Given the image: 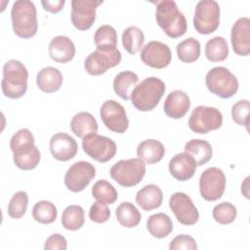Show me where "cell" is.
<instances>
[{
  "label": "cell",
  "mask_w": 250,
  "mask_h": 250,
  "mask_svg": "<svg viewBox=\"0 0 250 250\" xmlns=\"http://www.w3.org/2000/svg\"><path fill=\"white\" fill-rule=\"evenodd\" d=\"M155 20L166 35L171 38L183 36L188 29L187 20L173 0L156 2Z\"/></svg>",
  "instance_id": "1"
},
{
  "label": "cell",
  "mask_w": 250,
  "mask_h": 250,
  "mask_svg": "<svg viewBox=\"0 0 250 250\" xmlns=\"http://www.w3.org/2000/svg\"><path fill=\"white\" fill-rule=\"evenodd\" d=\"M165 90V84L161 79L147 77L133 89L131 103L140 111H150L159 104Z\"/></svg>",
  "instance_id": "2"
},
{
  "label": "cell",
  "mask_w": 250,
  "mask_h": 250,
  "mask_svg": "<svg viewBox=\"0 0 250 250\" xmlns=\"http://www.w3.org/2000/svg\"><path fill=\"white\" fill-rule=\"evenodd\" d=\"M11 20L13 30L21 38L33 37L38 29L37 12L33 2L28 0H18L14 2L11 9Z\"/></svg>",
  "instance_id": "3"
},
{
  "label": "cell",
  "mask_w": 250,
  "mask_h": 250,
  "mask_svg": "<svg viewBox=\"0 0 250 250\" xmlns=\"http://www.w3.org/2000/svg\"><path fill=\"white\" fill-rule=\"evenodd\" d=\"M28 71L25 65L17 60H9L3 66L1 81L2 92L9 99H20L27 90Z\"/></svg>",
  "instance_id": "4"
},
{
  "label": "cell",
  "mask_w": 250,
  "mask_h": 250,
  "mask_svg": "<svg viewBox=\"0 0 250 250\" xmlns=\"http://www.w3.org/2000/svg\"><path fill=\"white\" fill-rule=\"evenodd\" d=\"M205 84L212 94L222 99L234 96L239 86L237 78L225 66L211 68L205 76Z\"/></svg>",
  "instance_id": "5"
},
{
  "label": "cell",
  "mask_w": 250,
  "mask_h": 250,
  "mask_svg": "<svg viewBox=\"0 0 250 250\" xmlns=\"http://www.w3.org/2000/svg\"><path fill=\"white\" fill-rule=\"evenodd\" d=\"M111 178L121 187L131 188L137 186L146 175V164L138 158L122 159L110 168Z\"/></svg>",
  "instance_id": "6"
},
{
  "label": "cell",
  "mask_w": 250,
  "mask_h": 250,
  "mask_svg": "<svg viewBox=\"0 0 250 250\" xmlns=\"http://www.w3.org/2000/svg\"><path fill=\"white\" fill-rule=\"evenodd\" d=\"M220 24V6L214 0L199 1L194 10L193 26L200 34H210Z\"/></svg>",
  "instance_id": "7"
},
{
  "label": "cell",
  "mask_w": 250,
  "mask_h": 250,
  "mask_svg": "<svg viewBox=\"0 0 250 250\" xmlns=\"http://www.w3.org/2000/svg\"><path fill=\"white\" fill-rule=\"evenodd\" d=\"M222 124L223 114L213 106L198 105L194 107L188 119L189 129L197 134H207L221 128Z\"/></svg>",
  "instance_id": "8"
},
{
  "label": "cell",
  "mask_w": 250,
  "mask_h": 250,
  "mask_svg": "<svg viewBox=\"0 0 250 250\" xmlns=\"http://www.w3.org/2000/svg\"><path fill=\"white\" fill-rule=\"evenodd\" d=\"M82 148L89 157L101 163L112 159L117 149L114 141L97 133L90 134L82 139Z\"/></svg>",
  "instance_id": "9"
},
{
  "label": "cell",
  "mask_w": 250,
  "mask_h": 250,
  "mask_svg": "<svg viewBox=\"0 0 250 250\" xmlns=\"http://www.w3.org/2000/svg\"><path fill=\"white\" fill-rule=\"evenodd\" d=\"M121 59V53L116 47L109 49H96L85 59L84 68L90 75H101L108 68L118 65Z\"/></svg>",
  "instance_id": "10"
},
{
  "label": "cell",
  "mask_w": 250,
  "mask_h": 250,
  "mask_svg": "<svg viewBox=\"0 0 250 250\" xmlns=\"http://www.w3.org/2000/svg\"><path fill=\"white\" fill-rule=\"evenodd\" d=\"M226 188V176L218 167H210L202 172L199 178V192L207 201L222 197Z\"/></svg>",
  "instance_id": "11"
},
{
  "label": "cell",
  "mask_w": 250,
  "mask_h": 250,
  "mask_svg": "<svg viewBox=\"0 0 250 250\" xmlns=\"http://www.w3.org/2000/svg\"><path fill=\"white\" fill-rule=\"evenodd\" d=\"M100 116L104 126L114 133L122 134L129 127V120L124 106L114 100H107L102 104Z\"/></svg>",
  "instance_id": "12"
},
{
  "label": "cell",
  "mask_w": 250,
  "mask_h": 250,
  "mask_svg": "<svg viewBox=\"0 0 250 250\" xmlns=\"http://www.w3.org/2000/svg\"><path fill=\"white\" fill-rule=\"evenodd\" d=\"M96 176L94 165L87 161L73 163L65 172L64 185L72 192H79L89 186Z\"/></svg>",
  "instance_id": "13"
},
{
  "label": "cell",
  "mask_w": 250,
  "mask_h": 250,
  "mask_svg": "<svg viewBox=\"0 0 250 250\" xmlns=\"http://www.w3.org/2000/svg\"><path fill=\"white\" fill-rule=\"evenodd\" d=\"M169 207L178 222L185 226H192L197 223L199 213L191 198L185 192H175L170 196Z\"/></svg>",
  "instance_id": "14"
},
{
  "label": "cell",
  "mask_w": 250,
  "mask_h": 250,
  "mask_svg": "<svg viewBox=\"0 0 250 250\" xmlns=\"http://www.w3.org/2000/svg\"><path fill=\"white\" fill-rule=\"evenodd\" d=\"M104 1L97 0H72L71 22L79 30L89 29L96 20V10Z\"/></svg>",
  "instance_id": "15"
},
{
  "label": "cell",
  "mask_w": 250,
  "mask_h": 250,
  "mask_svg": "<svg viewBox=\"0 0 250 250\" xmlns=\"http://www.w3.org/2000/svg\"><path fill=\"white\" fill-rule=\"evenodd\" d=\"M141 60L152 68L161 69L168 66L172 60V53L167 44L160 41H149L141 51Z\"/></svg>",
  "instance_id": "16"
},
{
  "label": "cell",
  "mask_w": 250,
  "mask_h": 250,
  "mask_svg": "<svg viewBox=\"0 0 250 250\" xmlns=\"http://www.w3.org/2000/svg\"><path fill=\"white\" fill-rule=\"evenodd\" d=\"M50 151L54 158L59 161L72 159L78 150L76 141L68 134L59 132L52 136L49 143Z\"/></svg>",
  "instance_id": "17"
},
{
  "label": "cell",
  "mask_w": 250,
  "mask_h": 250,
  "mask_svg": "<svg viewBox=\"0 0 250 250\" xmlns=\"http://www.w3.org/2000/svg\"><path fill=\"white\" fill-rule=\"evenodd\" d=\"M230 42L233 52L238 56L250 54V20L247 17L239 18L232 25Z\"/></svg>",
  "instance_id": "18"
},
{
  "label": "cell",
  "mask_w": 250,
  "mask_h": 250,
  "mask_svg": "<svg viewBox=\"0 0 250 250\" xmlns=\"http://www.w3.org/2000/svg\"><path fill=\"white\" fill-rule=\"evenodd\" d=\"M169 172L178 181L185 182L193 177L197 164L188 153L180 152L175 154L169 161Z\"/></svg>",
  "instance_id": "19"
},
{
  "label": "cell",
  "mask_w": 250,
  "mask_h": 250,
  "mask_svg": "<svg viewBox=\"0 0 250 250\" xmlns=\"http://www.w3.org/2000/svg\"><path fill=\"white\" fill-rule=\"evenodd\" d=\"M190 107V100L184 91L175 90L165 99L163 109L165 114L173 119L184 117Z\"/></svg>",
  "instance_id": "20"
},
{
  "label": "cell",
  "mask_w": 250,
  "mask_h": 250,
  "mask_svg": "<svg viewBox=\"0 0 250 250\" xmlns=\"http://www.w3.org/2000/svg\"><path fill=\"white\" fill-rule=\"evenodd\" d=\"M50 58L59 63L69 62L75 56V46L71 39L64 35L54 37L49 44Z\"/></svg>",
  "instance_id": "21"
},
{
  "label": "cell",
  "mask_w": 250,
  "mask_h": 250,
  "mask_svg": "<svg viewBox=\"0 0 250 250\" xmlns=\"http://www.w3.org/2000/svg\"><path fill=\"white\" fill-rule=\"evenodd\" d=\"M163 201V193L160 188L149 184L142 188L136 194L137 204L145 211H151L160 207Z\"/></svg>",
  "instance_id": "22"
},
{
  "label": "cell",
  "mask_w": 250,
  "mask_h": 250,
  "mask_svg": "<svg viewBox=\"0 0 250 250\" xmlns=\"http://www.w3.org/2000/svg\"><path fill=\"white\" fill-rule=\"evenodd\" d=\"M63 77L62 72L53 66H47L39 70L36 75V84L44 93H55L62 85Z\"/></svg>",
  "instance_id": "23"
},
{
  "label": "cell",
  "mask_w": 250,
  "mask_h": 250,
  "mask_svg": "<svg viewBox=\"0 0 250 250\" xmlns=\"http://www.w3.org/2000/svg\"><path fill=\"white\" fill-rule=\"evenodd\" d=\"M165 154V147L162 143L154 139H147L141 142L137 146V155L147 164L159 162Z\"/></svg>",
  "instance_id": "24"
},
{
  "label": "cell",
  "mask_w": 250,
  "mask_h": 250,
  "mask_svg": "<svg viewBox=\"0 0 250 250\" xmlns=\"http://www.w3.org/2000/svg\"><path fill=\"white\" fill-rule=\"evenodd\" d=\"M70 129L78 138H84L90 134L97 133L98 122L96 118L87 111L76 113L70 121Z\"/></svg>",
  "instance_id": "25"
},
{
  "label": "cell",
  "mask_w": 250,
  "mask_h": 250,
  "mask_svg": "<svg viewBox=\"0 0 250 250\" xmlns=\"http://www.w3.org/2000/svg\"><path fill=\"white\" fill-rule=\"evenodd\" d=\"M13 160L21 170L29 171L36 168L39 164L40 151L35 145L22 147L13 152Z\"/></svg>",
  "instance_id": "26"
},
{
  "label": "cell",
  "mask_w": 250,
  "mask_h": 250,
  "mask_svg": "<svg viewBox=\"0 0 250 250\" xmlns=\"http://www.w3.org/2000/svg\"><path fill=\"white\" fill-rule=\"evenodd\" d=\"M148 232L156 238H164L173 230V222L165 213H156L148 217L146 221Z\"/></svg>",
  "instance_id": "27"
},
{
  "label": "cell",
  "mask_w": 250,
  "mask_h": 250,
  "mask_svg": "<svg viewBox=\"0 0 250 250\" xmlns=\"http://www.w3.org/2000/svg\"><path fill=\"white\" fill-rule=\"evenodd\" d=\"M184 148L187 153L194 158L197 166L206 164L212 158V146L205 140L192 139L185 145Z\"/></svg>",
  "instance_id": "28"
},
{
  "label": "cell",
  "mask_w": 250,
  "mask_h": 250,
  "mask_svg": "<svg viewBox=\"0 0 250 250\" xmlns=\"http://www.w3.org/2000/svg\"><path fill=\"white\" fill-rule=\"evenodd\" d=\"M139 81L138 75L133 71H121L113 79V90L122 100H130L133 88Z\"/></svg>",
  "instance_id": "29"
},
{
  "label": "cell",
  "mask_w": 250,
  "mask_h": 250,
  "mask_svg": "<svg viewBox=\"0 0 250 250\" xmlns=\"http://www.w3.org/2000/svg\"><path fill=\"white\" fill-rule=\"evenodd\" d=\"M116 219L119 224L125 228L131 229L137 227L142 219L141 212L131 202H122L115 211Z\"/></svg>",
  "instance_id": "30"
},
{
  "label": "cell",
  "mask_w": 250,
  "mask_h": 250,
  "mask_svg": "<svg viewBox=\"0 0 250 250\" xmlns=\"http://www.w3.org/2000/svg\"><path fill=\"white\" fill-rule=\"evenodd\" d=\"M205 56L212 62L225 61L229 56L227 40L222 36H215L208 40L205 45Z\"/></svg>",
  "instance_id": "31"
},
{
  "label": "cell",
  "mask_w": 250,
  "mask_h": 250,
  "mask_svg": "<svg viewBox=\"0 0 250 250\" xmlns=\"http://www.w3.org/2000/svg\"><path fill=\"white\" fill-rule=\"evenodd\" d=\"M122 45L123 48L131 55L137 54L145 41V35L141 28L138 26H129L122 32Z\"/></svg>",
  "instance_id": "32"
},
{
  "label": "cell",
  "mask_w": 250,
  "mask_h": 250,
  "mask_svg": "<svg viewBox=\"0 0 250 250\" xmlns=\"http://www.w3.org/2000/svg\"><path fill=\"white\" fill-rule=\"evenodd\" d=\"M178 58L181 62L190 63L198 60L200 56V43L193 37L187 38L181 41L176 47Z\"/></svg>",
  "instance_id": "33"
},
{
  "label": "cell",
  "mask_w": 250,
  "mask_h": 250,
  "mask_svg": "<svg viewBox=\"0 0 250 250\" xmlns=\"http://www.w3.org/2000/svg\"><path fill=\"white\" fill-rule=\"evenodd\" d=\"M85 223L84 209L79 205L67 206L62 215V225L65 229L77 230Z\"/></svg>",
  "instance_id": "34"
},
{
  "label": "cell",
  "mask_w": 250,
  "mask_h": 250,
  "mask_svg": "<svg viewBox=\"0 0 250 250\" xmlns=\"http://www.w3.org/2000/svg\"><path fill=\"white\" fill-rule=\"evenodd\" d=\"M57 216V207L54 203L48 200L38 201L32 208V217L40 224H52L56 221Z\"/></svg>",
  "instance_id": "35"
},
{
  "label": "cell",
  "mask_w": 250,
  "mask_h": 250,
  "mask_svg": "<svg viewBox=\"0 0 250 250\" xmlns=\"http://www.w3.org/2000/svg\"><path fill=\"white\" fill-rule=\"evenodd\" d=\"M92 195L99 202L104 204H113L117 198L118 193L115 188L105 180L96 182L92 188Z\"/></svg>",
  "instance_id": "36"
},
{
  "label": "cell",
  "mask_w": 250,
  "mask_h": 250,
  "mask_svg": "<svg viewBox=\"0 0 250 250\" xmlns=\"http://www.w3.org/2000/svg\"><path fill=\"white\" fill-rule=\"evenodd\" d=\"M94 40L97 49L115 48L117 44V32L113 26L104 24L96 30Z\"/></svg>",
  "instance_id": "37"
},
{
  "label": "cell",
  "mask_w": 250,
  "mask_h": 250,
  "mask_svg": "<svg viewBox=\"0 0 250 250\" xmlns=\"http://www.w3.org/2000/svg\"><path fill=\"white\" fill-rule=\"evenodd\" d=\"M28 206V195L25 191L20 190L13 194L8 204V215L13 219L23 217Z\"/></svg>",
  "instance_id": "38"
},
{
  "label": "cell",
  "mask_w": 250,
  "mask_h": 250,
  "mask_svg": "<svg viewBox=\"0 0 250 250\" xmlns=\"http://www.w3.org/2000/svg\"><path fill=\"white\" fill-rule=\"evenodd\" d=\"M212 216L217 223L221 225H229L235 220L237 210L233 204L229 202H222L213 208Z\"/></svg>",
  "instance_id": "39"
},
{
  "label": "cell",
  "mask_w": 250,
  "mask_h": 250,
  "mask_svg": "<svg viewBox=\"0 0 250 250\" xmlns=\"http://www.w3.org/2000/svg\"><path fill=\"white\" fill-rule=\"evenodd\" d=\"M249 109L250 104L248 100H240L236 102L231 107L232 120L248 130L249 125Z\"/></svg>",
  "instance_id": "40"
},
{
  "label": "cell",
  "mask_w": 250,
  "mask_h": 250,
  "mask_svg": "<svg viewBox=\"0 0 250 250\" xmlns=\"http://www.w3.org/2000/svg\"><path fill=\"white\" fill-rule=\"evenodd\" d=\"M89 218L94 223H105L110 218V210L108 209L106 204L96 201L92 204L89 210Z\"/></svg>",
  "instance_id": "41"
},
{
  "label": "cell",
  "mask_w": 250,
  "mask_h": 250,
  "mask_svg": "<svg viewBox=\"0 0 250 250\" xmlns=\"http://www.w3.org/2000/svg\"><path fill=\"white\" fill-rule=\"evenodd\" d=\"M34 144V137L32 135V133L26 129V128H22L21 130H19L12 138L10 141V148L12 151H14L15 149L27 146V145H32Z\"/></svg>",
  "instance_id": "42"
},
{
  "label": "cell",
  "mask_w": 250,
  "mask_h": 250,
  "mask_svg": "<svg viewBox=\"0 0 250 250\" xmlns=\"http://www.w3.org/2000/svg\"><path fill=\"white\" fill-rule=\"evenodd\" d=\"M170 250H196L197 244L193 237L188 234H179L174 237L169 245Z\"/></svg>",
  "instance_id": "43"
},
{
  "label": "cell",
  "mask_w": 250,
  "mask_h": 250,
  "mask_svg": "<svg viewBox=\"0 0 250 250\" xmlns=\"http://www.w3.org/2000/svg\"><path fill=\"white\" fill-rule=\"evenodd\" d=\"M67 248V242L63 235L60 233H54L50 235L44 245L45 250H65Z\"/></svg>",
  "instance_id": "44"
},
{
  "label": "cell",
  "mask_w": 250,
  "mask_h": 250,
  "mask_svg": "<svg viewBox=\"0 0 250 250\" xmlns=\"http://www.w3.org/2000/svg\"><path fill=\"white\" fill-rule=\"evenodd\" d=\"M41 4L45 11L56 14V13H59L60 11H62V9L63 8V6L65 4V1L64 0H56V1L47 0V1H41Z\"/></svg>",
  "instance_id": "45"
}]
</instances>
